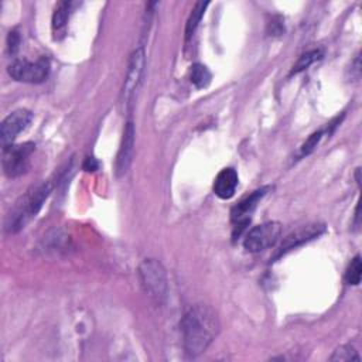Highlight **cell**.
<instances>
[{
  "mask_svg": "<svg viewBox=\"0 0 362 362\" xmlns=\"http://www.w3.org/2000/svg\"><path fill=\"white\" fill-rule=\"evenodd\" d=\"M239 178L233 168H223L218 173L214 181V192L221 199H229L233 197Z\"/></svg>",
  "mask_w": 362,
  "mask_h": 362,
  "instance_id": "cell-12",
  "label": "cell"
},
{
  "mask_svg": "<svg viewBox=\"0 0 362 362\" xmlns=\"http://www.w3.org/2000/svg\"><path fill=\"white\" fill-rule=\"evenodd\" d=\"M208 4H209L208 1H198V3H195L194 8L191 10V14H189V17L187 20V25H185V38L187 40L191 38L192 34L195 33V30L199 25L201 18H202Z\"/></svg>",
  "mask_w": 362,
  "mask_h": 362,
  "instance_id": "cell-13",
  "label": "cell"
},
{
  "mask_svg": "<svg viewBox=\"0 0 362 362\" xmlns=\"http://www.w3.org/2000/svg\"><path fill=\"white\" fill-rule=\"evenodd\" d=\"M144 49L143 47H139L137 49L133 51V54L130 55V61H129V66H127V72H126V79H124V85H123V103L129 105L130 100L133 99L141 78H143V71H144V64H146V58H144Z\"/></svg>",
  "mask_w": 362,
  "mask_h": 362,
  "instance_id": "cell-8",
  "label": "cell"
},
{
  "mask_svg": "<svg viewBox=\"0 0 362 362\" xmlns=\"http://www.w3.org/2000/svg\"><path fill=\"white\" fill-rule=\"evenodd\" d=\"M321 51L320 49H313L310 52H305L300 57V59L296 62V65L291 69V74H298L301 71H304L305 68H308L311 64H314L317 59L321 58Z\"/></svg>",
  "mask_w": 362,
  "mask_h": 362,
  "instance_id": "cell-17",
  "label": "cell"
},
{
  "mask_svg": "<svg viewBox=\"0 0 362 362\" xmlns=\"http://www.w3.org/2000/svg\"><path fill=\"white\" fill-rule=\"evenodd\" d=\"M331 361H359V355L351 345H342L337 348L329 358Z\"/></svg>",
  "mask_w": 362,
  "mask_h": 362,
  "instance_id": "cell-18",
  "label": "cell"
},
{
  "mask_svg": "<svg viewBox=\"0 0 362 362\" xmlns=\"http://www.w3.org/2000/svg\"><path fill=\"white\" fill-rule=\"evenodd\" d=\"M321 137H322V130H318V132L313 133V134L304 141V144L301 146V154H303V156L310 154V153L317 147V144H318V141L321 140Z\"/></svg>",
  "mask_w": 362,
  "mask_h": 362,
  "instance_id": "cell-19",
  "label": "cell"
},
{
  "mask_svg": "<svg viewBox=\"0 0 362 362\" xmlns=\"http://www.w3.org/2000/svg\"><path fill=\"white\" fill-rule=\"evenodd\" d=\"M33 120V113L27 109H17L11 112L0 126V137L3 146L13 144L14 139L28 127Z\"/></svg>",
  "mask_w": 362,
  "mask_h": 362,
  "instance_id": "cell-9",
  "label": "cell"
},
{
  "mask_svg": "<svg viewBox=\"0 0 362 362\" xmlns=\"http://www.w3.org/2000/svg\"><path fill=\"white\" fill-rule=\"evenodd\" d=\"M181 332L185 352L191 356L201 355L219 332L216 313L205 304L191 307L181 320Z\"/></svg>",
  "mask_w": 362,
  "mask_h": 362,
  "instance_id": "cell-1",
  "label": "cell"
},
{
  "mask_svg": "<svg viewBox=\"0 0 362 362\" xmlns=\"http://www.w3.org/2000/svg\"><path fill=\"white\" fill-rule=\"evenodd\" d=\"M139 274L148 297L161 304L167 296V274L163 264L156 259H144L139 267Z\"/></svg>",
  "mask_w": 362,
  "mask_h": 362,
  "instance_id": "cell-3",
  "label": "cell"
},
{
  "mask_svg": "<svg viewBox=\"0 0 362 362\" xmlns=\"http://www.w3.org/2000/svg\"><path fill=\"white\" fill-rule=\"evenodd\" d=\"M71 7H72L71 1H61L57 4V7L52 13V30L55 33L61 31L65 27V24L68 23Z\"/></svg>",
  "mask_w": 362,
  "mask_h": 362,
  "instance_id": "cell-14",
  "label": "cell"
},
{
  "mask_svg": "<svg viewBox=\"0 0 362 362\" xmlns=\"http://www.w3.org/2000/svg\"><path fill=\"white\" fill-rule=\"evenodd\" d=\"M269 187H263L260 189L253 191L249 197L242 199L238 205H235L230 211V219L233 222V236H239L245 226L249 223L253 211L256 209L259 201L266 195Z\"/></svg>",
  "mask_w": 362,
  "mask_h": 362,
  "instance_id": "cell-7",
  "label": "cell"
},
{
  "mask_svg": "<svg viewBox=\"0 0 362 362\" xmlns=\"http://www.w3.org/2000/svg\"><path fill=\"white\" fill-rule=\"evenodd\" d=\"M281 233L279 222H264L252 228L243 240V246L250 253H259L276 245Z\"/></svg>",
  "mask_w": 362,
  "mask_h": 362,
  "instance_id": "cell-6",
  "label": "cell"
},
{
  "mask_svg": "<svg viewBox=\"0 0 362 362\" xmlns=\"http://www.w3.org/2000/svg\"><path fill=\"white\" fill-rule=\"evenodd\" d=\"M18 45H20V35L17 31H10L8 35H7V49L8 52L13 55L17 52L18 49Z\"/></svg>",
  "mask_w": 362,
  "mask_h": 362,
  "instance_id": "cell-20",
  "label": "cell"
},
{
  "mask_svg": "<svg viewBox=\"0 0 362 362\" xmlns=\"http://www.w3.org/2000/svg\"><path fill=\"white\" fill-rule=\"evenodd\" d=\"M133 150H134V124L132 122H127L123 132L122 143L117 151V157H116V174L119 177L127 173L132 164Z\"/></svg>",
  "mask_w": 362,
  "mask_h": 362,
  "instance_id": "cell-11",
  "label": "cell"
},
{
  "mask_svg": "<svg viewBox=\"0 0 362 362\" xmlns=\"http://www.w3.org/2000/svg\"><path fill=\"white\" fill-rule=\"evenodd\" d=\"M211 72L209 69L202 65V64H194L191 66V74H189V79L192 82V85L198 89H202V88H206L211 82Z\"/></svg>",
  "mask_w": 362,
  "mask_h": 362,
  "instance_id": "cell-15",
  "label": "cell"
},
{
  "mask_svg": "<svg viewBox=\"0 0 362 362\" xmlns=\"http://www.w3.org/2000/svg\"><path fill=\"white\" fill-rule=\"evenodd\" d=\"M7 71L8 75L18 82L41 83L49 74V62L45 58H40L34 62L28 59H16L8 65Z\"/></svg>",
  "mask_w": 362,
  "mask_h": 362,
  "instance_id": "cell-5",
  "label": "cell"
},
{
  "mask_svg": "<svg viewBox=\"0 0 362 362\" xmlns=\"http://www.w3.org/2000/svg\"><path fill=\"white\" fill-rule=\"evenodd\" d=\"M361 274H362V264H361V256L356 255L348 269H346V273H345V280L349 283V284H354V286H358L361 283Z\"/></svg>",
  "mask_w": 362,
  "mask_h": 362,
  "instance_id": "cell-16",
  "label": "cell"
},
{
  "mask_svg": "<svg viewBox=\"0 0 362 362\" xmlns=\"http://www.w3.org/2000/svg\"><path fill=\"white\" fill-rule=\"evenodd\" d=\"M325 226L321 225V223H310V225H305V226H301L298 229H296L294 232L288 233L284 240L281 242V245L279 246L277 249V253H276V257L277 256H281L283 253L320 236L322 232H324Z\"/></svg>",
  "mask_w": 362,
  "mask_h": 362,
  "instance_id": "cell-10",
  "label": "cell"
},
{
  "mask_svg": "<svg viewBox=\"0 0 362 362\" xmlns=\"http://www.w3.org/2000/svg\"><path fill=\"white\" fill-rule=\"evenodd\" d=\"M51 192V185L48 182H40L33 185L17 202L13 211L6 219V230L10 233L23 229L41 209L42 204Z\"/></svg>",
  "mask_w": 362,
  "mask_h": 362,
  "instance_id": "cell-2",
  "label": "cell"
},
{
  "mask_svg": "<svg viewBox=\"0 0 362 362\" xmlns=\"http://www.w3.org/2000/svg\"><path fill=\"white\" fill-rule=\"evenodd\" d=\"M33 143L7 144L3 147V170L10 178L20 177L27 173L30 167V156L34 151Z\"/></svg>",
  "mask_w": 362,
  "mask_h": 362,
  "instance_id": "cell-4",
  "label": "cell"
},
{
  "mask_svg": "<svg viewBox=\"0 0 362 362\" xmlns=\"http://www.w3.org/2000/svg\"><path fill=\"white\" fill-rule=\"evenodd\" d=\"M96 168H98L96 160H95L93 157H88V158L85 160V163H83V170H86V171H95Z\"/></svg>",
  "mask_w": 362,
  "mask_h": 362,
  "instance_id": "cell-21",
  "label": "cell"
}]
</instances>
